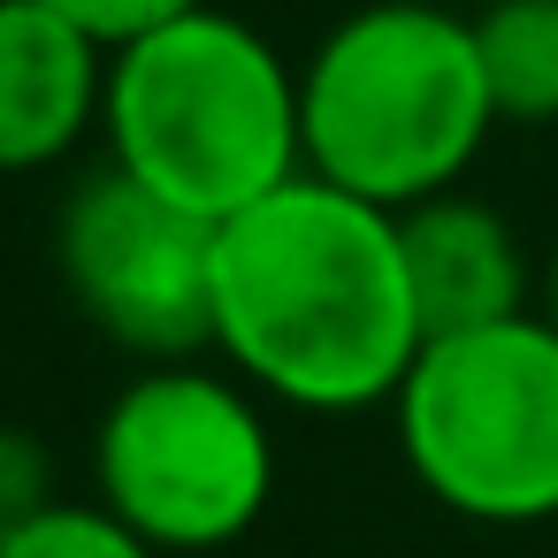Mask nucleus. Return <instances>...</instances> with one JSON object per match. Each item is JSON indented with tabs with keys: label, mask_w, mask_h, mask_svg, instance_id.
I'll return each instance as SVG.
<instances>
[{
	"label": "nucleus",
	"mask_w": 558,
	"mask_h": 558,
	"mask_svg": "<svg viewBox=\"0 0 558 558\" xmlns=\"http://www.w3.org/2000/svg\"><path fill=\"white\" fill-rule=\"evenodd\" d=\"M489 131L497 100L482 77L474 16L444 0H375L299 62L306 177L367 207L405 215L451 192Z\"/></svg>",
	"instance_id": "2"
},
{
	"label": "nucleus",
	"mask_w": 558,
	"mask_h": 558,
	"mask_svg": "<svg viewBox=\"0 0 558 558\" xmlns=\"http://www.w3.org/2000/svg\"><path fill=\"white\" fill-rule=\"evenodd\" d=\"M215 230L131 169H93L54 215V260L77 314L138 360L215 352Z\"/></svg>",
	"instance_id": "6"
},
{
	"label": "nucleus",
	"mask_w": 558,
	"mask_h": 558,
	"mask_svg": "<svg viewBox=\"0 0 558 558\" xmlns=\"http://www.w3.org/2000/svg\"><path fill=\"white\" fill-rule=\"evenodd\" d=\"M93 489L161 558L238 543L276 497V444L253 383L199 360L131 375L93 428Z\"/></svg>",
	"instance_id": "5"
},
{
	"label": "nucleus",
	"mask_w": 558,
	"mask_h": 558,
	"mask_svg": "<svg viewBox=\"0 0 558 558\" xmlns=\"http://www.w3.org/2000/svg\"><path fill=\"white\" fill-rule=\"evenodd\" d=\"M444 9H466V16H474V9H482V0H444Z\"/></svg>",
	"instance_id": "14"
},
{
	"label": "nucleus",
	"mask_w": 558,
	"mask_h": 558,
	"mask_svg": "<svg viewBox=\"0 0 558 558\" xmlns=\"http://www.w3.org/2000/svg\"><path fill=\"white\" fill-rule=\"evenodd\" d=\"M0 558H161L138 527H123L100 497L93 505H47L39 520H24V527H9L0 535Z\"/></svg>",
	"instance_id": "10"
},
{
	"label": "nucleus",
	"mask_w": 558,
	"mask_h": 558,
	"mask_svg": "<svg viewBox=\"0 0 558 558\" xmlns=\"http://www.w3.org/2000/svg\"><path fill=\"white\" fill-rule=\"evenodd\" d=\"M428 329L390 207L291 177L215 230V352L299 413L390 405Z\"/></svg>",
	"instance_id": "1"
},
{
	"label": "nucleus",
	"mask_w": 558,
	"mask_h": 558,
	"mask_svg": "<svg viewBox=\"0 0 558 558\" xmlns=\"http://www.w3.org/2000/svg\"><path fill=\"white\" fill-rule=\"evenodd\" d=\"M108 47L47 0H0V177H32L77 154L108 116Z\"/></svg>",
	"instance_id": "7"
},
{
	"label": "nucleus",
	"mask_w": 558,
	"mask_h": 558,
	"mask_svg": "<svg viewBox=\"0 0 558 558\" xmlns=\"http://www.w3.org/2000/svg\"><path fill=\"white\" fill-rule=\"evenodd\" d=\"M100 131L116 169L207 222H230L306 177L299 70L215 0L116 47Z\"/></svg>",
	"instance_id": "3"
},
{
	"label": "nucleus",
	"mask_w": 558,
	"mask_h": 558,
	"mask_svg": "<svg viewBox=\"0 0 558 558\" xmlns=\"http://www.w3.org/2000/svg\"><path fill=\"white\" fill-rule=\"evenodd\" d=\"M54 16H70L77 32H93L108 54L116 47H131V39H146V32H161V24H177V16H192V9H207V0H47Z\"/></svg>",
	"instance_id": "12"
},
{
	"label": "nucleus",
	"mask_w": 558,
	"mask_h": 558,
	"mask_svg": "<svg viewBox=\"0 0 558 558\" xmlns=\"http://www.w3.org/2000/svg\"><path fill=\"white\" fill-rule=\"evenodd\" d=\"M543 322L558 329V253H550V276H543Z\"/></svg>",
	"instance_id": "13"
},
{
	"label": "nucleus",
	"mask_w": 558,
	"mask_h": 558,
	"mask_svg": "<svg viewBox=\"0 0 558 558\" xmlns=\"http://www.w3.org/2000/svg\"><path fill=\"white\" fill-rule=\"evenodd\" d=\"M47 505H62V497H54V459H47V444H39L32 428H16V421H0V535L24 527V520H39Z\"/></svg>",
	"instance_id": "11"
},
{
	"label": "nucleus",
	"mask_w": 558,
	"mask_h": 558,
	"mask_svg": "<svg viewBox=\"0 0 558 558\" xmlns=\"http://www.w3.org/2000/svg\"><path fill=\"white\" fill-rule=\"evenodd\" d=\"M390 413L413 482L444 512L558 520V329L543 314L428 337Z\"/></svg>",
	"instance_id": "4"
},
{
	"label": "nucleus",
	"mask_w": 558,
	"mask_h": 558,
	"mask_svg": "<svg viewBox=\"0 0 558 558\" xmlns=\"http://www.w3.org/2000/svg\"><path fill=\"white\" fill-rule=\"evenodd\" d=\"M398 238H405V276H413L428 337L535 314L527 306L520 238H512V222L497 207H482L466 192H436V199H421V207L398 215Z\"/></svg>",
	"instance_id": "8"
},
{
	"label": "nucleus",
	"mask_w": 558,
	"mask_h": 558,
	"mask_svg": "<svg viewBox=\"0 0 558 558\" xmlns=\"http://www.w3.org/2000/svg\"><path fill=\"white\" fill-rule=\"evenodd\" d=\"M474 47L497 123H558V0H482Z\"/></svg>",
	"instance_id": "9"
}]
</instances>
